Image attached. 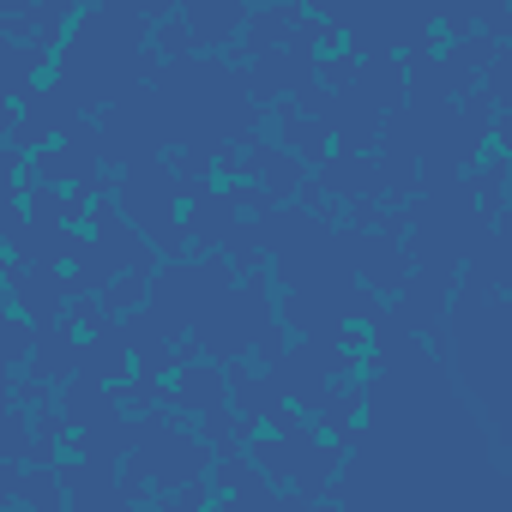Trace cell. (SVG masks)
<instances>
[{
  "label": "cell",
  "mask_w": 512,
  "mask_h": 512,
  "mask_svg": "<svg viewBox=\"0 0 512 512\" xmlns=\"http://www.w3.org/2000/svg\"><path fill=\"white\" fill-rule=\"evenodd\" d=\"M223 404H229V386H223V368H217V362H187V368H175V392L163 398V410H193V416L223 410Z\"/></svg>",
  "instance_id": "cell-1"
},
{
  "label": "cell",
  "mask_w": 512,
  "mask_h": 512,
  "mask_svg": "<svg viewBox=\"0 0 512 512\" xmlns=\"http://www.w3.org/2000/svg\"><path fill=\"white\" fill-rule=\"evenodd\" d=\"M79 374V338L67 326H37V344H31V380H67Z\"/></svg>",
  "instance_id": "cell-2"
},
{
  "label": "cell",
  "mask_w": 512,
  "mask_h": 512,
  "mask_svg": "<svg viewBox=\"0 0 512 512\" xmlns=\"http://www.w3.org/2000/svg\"><path fill=\"white\" fill-rule=\"evenodd\" d=\"M302 13L296 7H266V13H247L241 19V55H272V49H284L290 43V25H296Z\"/></svg>",
  "instance_id": "cell-3"
},
{
  "label": "cell",
  "mask_w": 512,
  "mask_h": 512,
  "mask_svg": "<svg viewBox=\"0 0 512 512\" xmlns=\"http://www.w3.org/2000/svg\"><path fill=\"white\" fill-rule=\"evenodd\" d=\"M247 7H181V25L193 31V49H223L241 31Z\"/></svg>",
  "instance_id": "cell-4"
},
{
  "label": "cell",
  "mask_w": 512,
  "mask_h": 512,
  "mask_svg": "<svg viewBox=\"0 0 512 512\" xmlns=\"http://www.w3.org/2000/svg\"><path fill=\"white\" fill-rule=\"evenodd\" d=\"M302 181H308V169H302V163H296L290 151H278V145H272V157H266V169H260V181H253V187H260V193H266V199L278 205V199L302 193Z\"/></svg>",
  "instance_id": "cell-5"
},
{
  "label": "cell",
  "mask_w": 512,
  "mask_h": 512,
  "mask_svg": "<svg viewBox=\"0 0 512 512\" xmlns=\"http://www.w3.org/2000/svg\"><path fill=\"white\" fill-rule=\"evenodd\" d=\"M13 500L31 506V512H67V494H61L55 470H19V494Z\"/></svg>",
  "instance_id": "cell-6"
},
{
  "label": "cell",
  "mask_w": 512,
  "mask_h": 512,
  "mask_svg": "<svg viewBox=\"0 0 512 512\" xmlns=\"http://www.w3.org/2000/svg\"><path fill=\"white\" fill-rule=\"evenodd\" d=\"M205 482H211V494H223V500H229V494H241V488H253V482H266V476L253 470L241 452H229V458H217V464H211V476H205Z\"/></svg>",
  "instance_id": "cell-7"
},
{
  "label": "cell",
  "mask_w": 512,
  "mask_h": 512,
  "mask_svg": "<svg viewBox=\"0 0 512 512\" xmlns=\"http://www.w3.org/2000/svg\"><path fill=\"white\" fill-rule=\"evenodd\" d=\"M67 326H79V332H91V338H97V332H103V326H115V320L103 314V302H97V296H73V302H67Z\"/></svg>",
  "instance_id": "cell-8"
},
{
  "label": "cell",
  "mask_w": 512,
  "mask_h": 512,
  "mask_svg": "<svg viewBox=\"0 0 512 512\" xmlns=\"http://www.w3.org/2000/svg\"><path fill=\"white\" fill-rule=\"evenodd\" d=\"M470 19H482V25H488V43H500V31L512 25V13H506V7H482V13H470Z\"/></svg>",
  "instance_id": "cell-9"
},
{
  "label": "cell",
  "mask_w": 512,
  "mask_h": 512,
  "mask_svg": "<svg viewBox=\"0 0 512 512\" xmlns=\"http://www.w3.org/2000/svg\"><path fill=\"white\" fill-rule=\"evenodd\" d=\"M7 374H13V368H7V362H0V386H7Z\"/></svg>",
  "instance_id": "cell-10"
},
{
  "label": "cell",
  "mask_w": 512,
  "mask_h": 512,
  "mask_svg": "<svg viewBox=\"0 0 512 512\" xmlns=\"http://www.w3.org/2000/svg\"><path fill=\"white\" fill-rule=\"evenodd\" d=\"M7 512H31V506H19V500H13V506H7Z\"/></svg>",
  "instance_id": "cell-11"
}]
</instances>
